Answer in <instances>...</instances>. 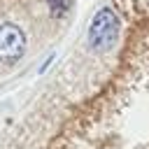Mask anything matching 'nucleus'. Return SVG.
<instances>
[{
	"mask_svg": "<svg viewBox=\"0 0 149 149\" xmlns=\"http://www.w3.org/2000/svg\"><path fill=\"white\" fill-rule=\"evenodd\" d=\"M119 16L109 9V7H102L95 12L91 26H88V44L95 49V51H107L114 47L116 37H119Z\"/></svg>",
	"mask_w": 149,
	"mask_h": 149,
	"instance_id": "f257e3e1",
	"label": "nucleus"
},
{
	"mask_svg": "<svg viewBox=\"0 0 149 149\" xmlns=\"http://www.w3.org/2000/svg\"><path fill=\"white\" fill-rule=\"evenodd\" d=\"M26 49V35L14 23L0 26V63H14L23 56Z\"/></svg>",
	"mask_w": 149,
	"mask_h": 149,
	"instance_id": "f03ea898",
	"label": "nucleus"
},
{
	"mask_svg": "<svg viewBox=\"0 0 149 149\" xmlns=\"http://www.w3.org/2000/svg\"><path fill=\"white\" fill-rule=\"evenodd\" d=\"M49 5H51L54 16H61V14H65V9H68L70 0H49Z\"/></svg>",
	"mask_w": 149,
	"mask_h": 149,
	"instance_id": "7ed1b4c3",
	"label": "nucleus"
}]
</instances>
